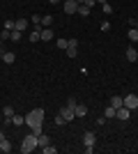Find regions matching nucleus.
Instances as JSON below:
<instances>
[{
	"mask_svg": "<svg viewBox=\"0 0 138 154\" xmlns=\"http://www.w3.org/2000/svg\"><path fill=\"white\" fill-rule=\"evenodd\" d=\"M26 124L32 129L35 136L44 134V129H41V124H44V108H32V110L26 115Z\"/></svg>",
	"mask_w": 138,
	"mask_h": 154,
	"instance_id": "1",
	"label": "nucleus"
},
{
	"mask_svg": "<svg viewBox=\"0 0 138 154\" xmlns=\"http://www.w3.org/2000/svg\"><path fill=\"white\" fill-rule=\"evenodd\" d=\"M35 147H39V140H37V136H35V134H28L26 138H23V143H21V152L30 154Z\"/></svg>",
	"mask_w": 138,
	"mask_h": 154,
	"instance_id": "2",
	"label": "nucleus"
},
{
	"mask_svg": "<svg viewBox=\"0 0 138 154\" xmlns=\"http://www.w3.org/2000/svg\"><path fill=\"white\" fill-rule=\"evenodd\" d=\"M94 145H97V134L94 131H85L83 134V149H85L87 154L94 152Z\"/></svg>",
	"mask_w": 138,
	"mask_h": 154,
	"instance_id": "3",
	"label": "nucleus"
},
{
	"mask_svg": "<svg viewBox=\"0 0 138 154\" xmlns=\"http://www.w3.org/2000/svg\"><path fill=\"white\" fill-rule=\"evenodd\" d=\"M124 106L129 110H136L138 108V94H127L124 97Z\"/></svg>",
	"mask_w": 138,
	"mask_h": 154,
	"instance_id": "4",
	"label": "nucleus"
},
{
	"mask_svg": "<svg viewBox=\"0 0 138 154\" xmlns=\"http://www.w3.org/2000/svg\"><path fill=\"white\" fill-rule=\"evenodd\" d=\"M60 115L65 117L67 122H72L74 117H76V113H74V108H69V106H67V103H65V106H62V108H60Z\"/></svg>",
	"mask_w": 138,
	"mask_h": 154,
	"instance_id": "5",
	"label": "nucleus"
},
{
	"mask_svg": "<svg viewBox=\"0 0 138 154\" xmlns=\"http://www.w3.org/2000/svg\"><path fill=\"white\" fill-rule=\"evenodd\" d=\"M115 117H118L120 122H127V120L131 117V110L127 108V106H122V108H118V113H115Z\"/></svg>",
	"mask_w": 138,
	"mask_h": 154,
	"instance_id": "6",
	"label": "nucleus"
},
{
	"mask_svg": "<svg viewBox=\"0 0 138 154\" xmlns=\"http://www.w3.org/2000/svg\"><path fill=\"white\" fill-rule=\"evenodd\" d=\"M65 12L67 14H76L78 12V2H76V0H65Z\"/></svg>",
	"mask_w": 138,
	"mask_h": 154,
	"instance_id": "7",
	"label": "nucleus"
},
{
	"mask_svg": "<svg viewBox=\"0 0 138 154\" xmlns=\"http://www.w3.org/2000/svg\"><path fill=\"white\" fill-rule=\"evenodd\" d=\"M28 23H30L28 19H16V21H14V30H21V32H26V30H28Z\"/></svg>",
	"mask_w": 138,
	"mask_h": 154,
	"instance_id": "8",
	"label": "nucleus"
},
{
	"mask_svg": "<svg viewBox=\"0 0 138 154\" xmlns=\"http://www.w3.org/2000/svg\"><path fill=\"white\" fill-rule=\"evenodd\" d=\"M111 106H113V108H122V106H124V97L113 94V97H111Z\"/></svg>",
	"mask_w": 138,
	"mask_h": 154,
	"instance_id": "9",
	"label": "nucleus"
},
{
	"mask_svg": "<svg viewBox=\"0 0 138 154\" xmlns=\"http://www.w3.org/2000/svg\"><path fill=\"white\" fill-rule=\"evenodd\" d=\"M124 58L129 60V62H136V60H138V51L133 48V46H129V48H127V53H124Z\"/></svg>",
	"mask_w": 138,
	"mask_h": 154,
	"instance_id": "10",
	"label": "nucleus"
},
{
	"mask_svg": "<svg viewBox=\"0 0 138 154\" xmlns=\"http://www.w3.org/2000/svg\"><path fill=\"white\" fill-rule=\"evenodd\" d=\"M74 113H76V117H85V115H87V106H83V103H76Z\"/></svg>",
	"mask_w": 138,
	"mask_h": 154,
	"instance_id": "11",
	"label": "nucleus"
},
{
	"mask_svg": "<svg viewBox=\"0 0 138 154\" xmlns=\"http://www.w3.org/2000/svg\"><path fill=\"white\" fill-rule=\"evenodd\" d=\"M14 60H16L14 51H7V53H2V62H5V64H14Z\"/></svg>",
	"mask_w": 138,
	"mask_h": 154,
	"instance_id": "12",
	"label": "nucleus"
},
{
	"mask_svg": "<svg viewBox=\"0 0 138 154\" xmlns=\"http://www.w3.org/2000/svg\"><path fill=\"white\" fill-rule=\"evenodd\" d=\"M0 152H12V140H7V138H2V140H0Z\"/></svg>",
	"mask_w": 138,
	"mask_h": 154,
	"instance_id": "13",
	"label": "nucleus"
},
{
	"mask_svg": "<svg viewBox=\"0 0 138 154\" xmlns=\"http://www.w3.org/2000/svg\"><path fill=\"white\" fill-rule=\"evenodd\" d=\"M53 39V30L51 28H41V42H51Z\"/></svg>",
	"mask_w": 138,
	"mask_h": 154,
	"instance_id": "14",
	"label": "nucleus"
},
{
	"mask_svg": "<svg viewBox=\"0 0 138 154\" xmlns=\"http://www.w3.org/2000/svg\"><path fill=\"white\" fill-rule=\"evenodd\" d=\"M12 124H14V127L26 124V115H16V113H14V115H12Z\"/></svg>",
	"mask_w": 138,
	"mask_h": 154,
	"instance_id": "15",
	"label": "nucleus"
},
{
	"mask_svg": "<svg viewBox=\"0 0 138 154\" xmlns=\"http://www.w3.org/2000/svg\"><path fill=\"white\" fill-rule=\"evenodd\" d=\"M53 26V16L48 14V16H41V28H51Z\"/></svg>",
	"mask_w": 138,
	"mask_h": 154,
	"instance_id": "16",
	"label": "nucleus"
},
{
	"mask_svg": "<svg viewBox=\"0 0 138 154\" xmlns=\"http://www.w3.org/2000/svg\"><path fill=\"white\" fill-rule=\"evenodd\" d=\"M37 140H39V147H46V145H51L48 136H44V134H39V136H37Z\"/></svg>",
	"mask_w": 138,
	"mask_h": 154,
	"instance_id": "17",
	"label": "nucleus"
},
{
	"mask_svg": "<svg viewBox=\"0 0 138 154\" xmlns=\"http://www.w3.org/2000/svg\"><path fill=\"white\" fill-rule=\"evenodd\" d=\"M55 46H58L60 51H67V46H69V39H58V42H55Z\"/></svg>",
	"mask_w": 138,
	"mask_h": 154,
	"instance_id": "18",
	"label": "nucleus"
},
{
	"mask_svg": "<svg viewBox=\"0 0 138 154\" xmlns=\"http://www.w3.org/2000/svg\"><path fill=\"white\" fill-rule=\"evenodd\" d=\"M104 113H106V120H113V117H115V113H118V108H113V106H108V108H106Z\"/></svg>",
	"mask_w": 138,
	"mask_h": 154,
	"instance_id": "19",
	"label": "nucleus"
},
{
	"mask_svg": "<svg viewBox=\"0 0 138 154\" xmlns=\"http://www.w3.org/2000/svg\"><path fill=\"white\" fill-rule=\"evenodd\" d=\"M76 14H81V16H90V7L87 5H78V12Z\"/></svg>",
	"mask_w": 138,
	"mask_h": 154,
	"instance_id": "20",
	"label": "nucleus"
},
{
	"mask_svg": "<svg viewBox=\"0 0 138 154\" xmlns=\"http://www.w3.org/2000/svg\"><path fill=\"white\" fill-rule=\"evenodd\" d=\"M127 37H129V39H131V42H133V44H136V42H138V28H131Z\"/></svg>",
	"mask_w": 138,
	"mask_h": 154,
	"instance_id": "21",
	"label": "nucleus"
},
{
	"mask_svg": "<svg viewBox=\"0 0 138 154\" xmlns=\"http://www.w3.org/2000/svg\"><path fill=\"white\" fill-rule=\"evenodd\" d=\"M101 12H104L106 16H111V14H113V5H108V2H104V5H101Z\"/></svg>",
	"mask_w": 138,
	"mask_h": 154,
	"instance_id": "22",
	"label": "nucleus"
},
{
	"mask_svg": "<svg viewBox=\"0 0 138 154\" xmlns=\"http://www.w3.org/2000/svg\"><path fill=\"white\" fill-rule=\"evenodd\" d=\"M67 55H69V58H76V55H78V48H76V46H67Z\"/></svg>",
	"mask_w": 138,
	"mask_h": 154,
	"instance_id": "23",
	"label": "nucleus"
},
{
	"mask_svg": "<svg viewBox=\"0 0 138 154\" xmlns=\"http://www.w3.org/2000/svg\"><path fill=\"white\" fill-rule=\"evenodd\" d=\"M23 39V32L21 30H12V42H21Z\"/></svg>",
	"mask_w": 138,
	"mask_h": 154,
	"instance_id": "24",
	"label": "nucleus"
},
{
	"mask_svg": "<svg viewBox=\"0 0 138 154\" xmlns=\"http://www.w3.org/2000/svg\"><path fill=\"white\" fill-rule=\"evenodd\" d=\"M41 152H44V154H55V152H58V147H53V145H46V147H41Z\"/></svg>",
	"mask_w": 138,
	"mask_h": 154,
	"instance_id": "25",
	"label": "nucleus"
},
{
	"mask_svg": "<svg viewBox=\"0 0 138 154\" xmlns=\"http://www.w3.org/2000/svg\"><path fill=\"white\" fill-rule=\"evenodd\" d=\"M2 115H5V117H12L14 115V108H12V106H5V108H2Z\"/></svg>",
	"mask_w": 138,
	"mask_h": 154,
	"instance_id": "26",
	"label": "nucleus"
},
{
	"mask_svg": "<svg viewBox=\"0 0 138 154\" xmlns=\"http://www.w3.org/2000/svg\"><path fill=\"white\" fill-rule=\"evenodd\" d=\"M0 39L5 42V39H12V30H2L0 32Z\"/></svg>",
	"mask_w": 138,
	"mask_h": 154,
	"instance_id": "27",
	"label": "nucleus"
},
{
	"mask_svg": "<svg viewBox=\"0 0 138 154\" xmlns=\"http://www.w3.org/2000/svg\"><path fill=\"white\" fill-rule=\"evenodd\" d=\"M35 26H41V16L39 14H32V28Z\"/></svg>",
	"mask_w": 138,
	"mask_h": 154,
	"instance_id": "28",
	"label": "nucleus"
},
{
	"mask_svg": "<svg viewBox=\"0 0 138 154\" xmlns=\"http://www.w3.org/2000/svg\"><path fill=\"white\" fill-rule=\"evenodd\" d=\"M55 124H58V127H62V124H67V120H65V117H62V115L58 113V115H55Z\"/></svg>",
	"mask_w": 138,
	"mask_h": 154,
	"instance_id": "29",
	"label": "nucleus"
},
{
	"mask_svg": "<svg viewBox=\"0 0 138 154\" xmlns=\"http://www.w3.org/2000/svg\"><path fill=\"white\" fill-rule=\"evenodd\" d=\"M76 103H78V101H76L74 97H69V99H67V106H69V108H76Z\"/></svg>",
	"mask_w": 138,
	"mask_h": 154,
	"instance_id": "30",
	"label": "nucleus"
},
{
	"mask_svg": "<svg viewBox=\"0 0 138 154\" xmlns=\"http://www.w3.org/2000/svg\"><path fill=\"white\" fill-rule=\"evenodd\" d=\"M101 30L108 32V30H111V23H108V21H104V23H101Z\"/></svg>",
	"mask_w": 138,
	"mask_h": 154,
	"instance_id": "31",
	"label": "nucleus"
},
{
	"mask_svg": "<svg viewBox=\"0 0 138 154\" xmlns=\"http://www.w3.org/2000/svg\"><path fill=\"white\" fill-rule=\"evenodd\" d=\"M69 46H76V48H78V39H76V37H69Z\"/></svg>",
	"mask_w": 138,
	"mask_h": 154,
	"instance_id": "32",
	"label": "nucleus"
},
{
	"mask_svg": "<svg viewBox=\"0 0 138 154\" xmlns=\"http://www.w3.org/2000/svg\"><path fill=\"white\" fill-rule=\"evenodd\" d=\"M5 30H14V21H5Z\"/></svg>",
	"mask_w": 138,
	"mask_h": 154,
	"instance_id": "33",
	"label": "nucleus"
},
{
	"mask_svg": "<svg viewBox=\"0 0 138 154\" xmlns=\"http://www.w3.org/2000/svg\"><path fill=\"white\" fill-rule=\"evenodd\" d=\"M83 5H87V7H90V9H92V7L97 5V0H85V2H83Z\"/></svg>",
	"mask_w": 138,
	"mask_h": 154,
	"instance_id": "34",
	"label": "nucleus"
},
{
	"mask_svg": "<svg viewBox=\"0 0 138 154\" xmlns=\"http://www.w3.org/2000/svg\"><path fill=\"white\" fill-rule=\"evenodd\" d=\"M48 2H51V5H58V2H62V0H48Z\"/></svg>",
	"mask_w": 138,
	"mask_h": 154,
	"instance_id": "35",
	"label": "nucleus"
},
{
	"mask_svg": "<svg viewBox=\"0 0 138 154\" xmlns=\"http://www.w3.org/2000/svg\"><path fill=\"white\" fill-rule=\"evenodd\" d=\"M2 138H7V136H5V131H2V129H0V140H2Z\"/></svg>",
	"mask_w": 138,
	"mask_h": 154,
	"instance_id": "36",
	"label": "nucleus"
},
{
	"mask_svg": "<svg viewBox=\"0 0 138 154\" xmlns=\"http://www.w3.org/2000/svg\"><path fill=\"white\" fill-rule=\"evenodd\" d=\"M97 2H99V5H104V2H108V0H97Z\"/></svg>",
	"mask_w": 138,
	"mask_h": 154,
	"instance_id": "37",
	"label": "nucleus"
},
{
	"mask_svg": "<svg viewBox=\"0 0 138 154\" xmlns=\"http://www.w3.org/2000/svg\"><path fill=\"white\" fill-rule=\"evenodd\" d=\"M76 2H78V5H83V2H85V0H76Z\"/></svg>",
	"mask_w": 138,
	"mask_h": 154,
	"instance_id": "38",
	"label": "nucleus"
},
{
	"mask_svg": "<svg viewBox=\"0 0 138 154\" xmlns=\"http://www.w3.org/2000/svg\"><path fill=\"white\" fill-rule=\"evenodd\" d=\"M133 28H138V19H136V26H133Z\"/></svg>",
	"mask_w": 138,
	"mask_h": 154,
	"instance_id": "39",
	"label": "nucleus"
},
{
	"mask_svg": "<svg viewBox=\"0 0 138 154\" xmlns=\"http://www.w3.org/2000/svg\"><path fill=\"white\" fill-rule=\"evenodd\" d=\"M0 48H2V39H0Z\"/></svg>",
	"mask_w": 138,
	"mask_h": 154,
	"instance_id": "40",
	"label": "nucleus"
},
{
	"mask_svg": "<svg viewBox=\"0 0 138 154\" xmlns=\"http://www.w3.org/2000/svg\"><path fill=\"white\" fill-rule=\"evenodd\" d=\"M0 62H2V53H0Z\"/></svg>",
	"mask_w": 138,
	"mask_h": 154,
	"instance_id": "41",
	"label": "nucleus"
}]
</instances>
